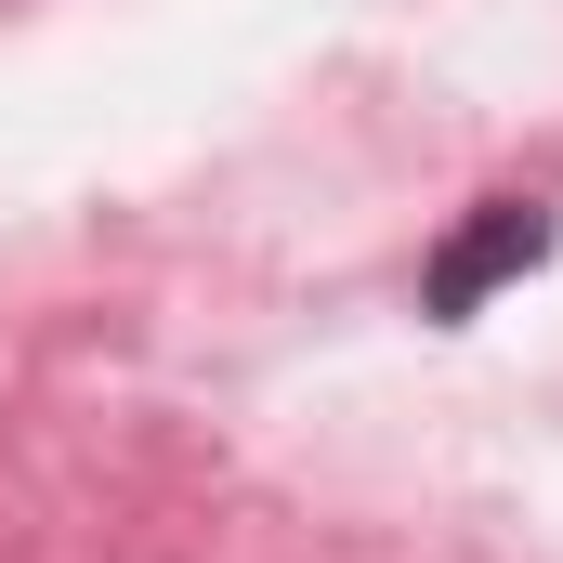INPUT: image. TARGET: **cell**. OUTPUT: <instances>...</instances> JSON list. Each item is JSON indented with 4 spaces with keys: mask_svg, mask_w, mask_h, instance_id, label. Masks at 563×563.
Returning <instances> with one entry per match:
<instances>
[{
    "mask_svg": "<svg viewBox=\"0 0 563 563\" xmlns=\"http://www.w3.org/2000/svg\"><path fill=\"white\" fill-rule=\"evenodd\" d=\"M525 263H551V210L538 197H485V223H459L445 263H432V314H472L485 288L525 276Z\"/></svg>",
    "mask_w": 563,
    "mask_h": 563,
    "instance_id": "cell-1",
    "label": "cell"
}]
</instances>
